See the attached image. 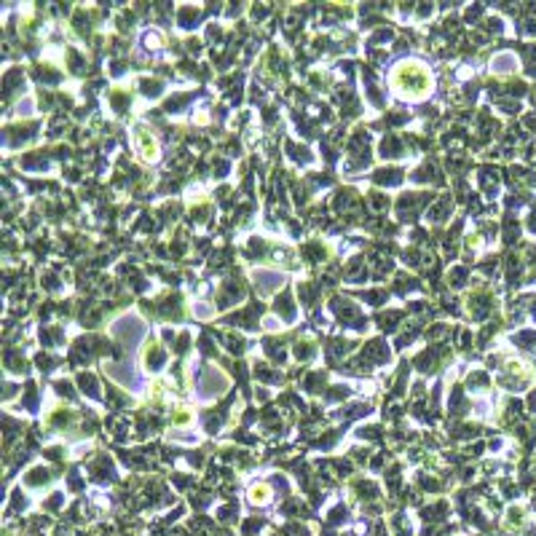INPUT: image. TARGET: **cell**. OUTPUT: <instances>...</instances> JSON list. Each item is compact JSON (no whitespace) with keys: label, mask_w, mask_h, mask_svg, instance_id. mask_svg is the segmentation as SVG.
<instances>
[{"label":"cell","mask_w":536,"mask_h":536,"mask_svg":"<svg viewBox=\"0 0 536 536\" xmlns=\"http://www.w3.org/2000/svg\"><path fill=\"white\" fill-rule=\"evenodd\" d=\"M432 78L418 62H407L394 73V86L407 97H424L429 91Z\"/></svg>","instance_id":"1"}]
</instances>
